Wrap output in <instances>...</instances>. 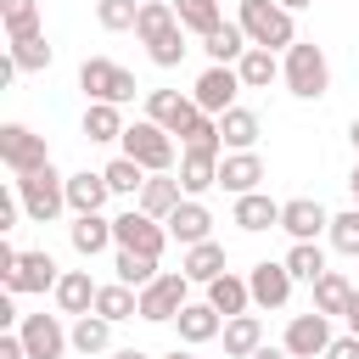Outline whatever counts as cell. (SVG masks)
Listing matches in <instances>:
<instances>
[{"instance_id":"1","label":"cell","mask_w":359,"mask_h":359,"mask_svg":"<svg viewBox=\"0 0 359 359\" xmlns=\"http://www.w3.org/2000/svg\"><path fill=\"white\" fill-rule=\"evenodd\" d=\"M280 84H286L297 101H320V95L331 90V62H325V50H320L314 39H297V45H286Z\"/></svg>"},{"instance_id":"2","label":"cell","mask_w":359,"mask_h":359,"mask_svg":"<svg viewBox=\"0 0 359 359\" xmlns=\"http://www.w3.org/2000/svg\"><path fill=\"white\" fill-rule=\"evenodd\" d=\"M297 11H286L280 0H241V28H247V39L252 45H264V50H286V45H297V22H292Z\"/></svg>"},{"instance_id":"3","label":"cell","mask_w":359,"mask_h":359,"mask_svg":"<svg viewBox=\"0 0 359 359\" xmlns=\"http://www.w3.org/2000/svg\"><path fill=\"white\" fill-rule=\"evenodd\" d=\"M11 185H17L22 213H28L34 224H50V219L67 208V174H56L50 163H45V168H34V174H11Z\"/></svg>"},{"instance_id":"4","label":"cell","mask_w":359,"mask_h":359,"mask_svg":"<svg viewBox=\"0 0 359 359\" xmlns=\"http://www.w3.org/2000/svg\"><path fill=\"white\" fill-rule=\"evenodd\" d=\"M79 90L90 95V101H112V107H123V101H135V73L129 67H118L112 56H84L79 62Z\"/></svg>"},{"instance_id":"5","label":"cell","mask_w":359,"mask_h":359,"mask_svg":"<svg viewBox=\"0 0 359 359\" xmlns=\"http://www.w3.org/2000/svg\"><path fill=\"white\" fill-rule=\"evenodd\" d=\"M123 157H135L146 174H174V135L151 118H135L123 129Z\"/></svg>"},{"instance_id":"6","label":"cell","mask_w":359,"mask_h":359,"mask_svg":"<svg viewBox=\"0 0 359 359\" xmlns=\"http://www.w3.org/2000/svg\"><path fill=\"white\" fill-rule=\"evenodd\" d=\"M191 303V275L180 269H168V275H157L151 286H140V320H151V325H168L180 309Z\"/></svg>"},{"instance_id":"7","label":"cell","mask_w":359,"mask_h":359,"mask_svg":"<svg viewBox=\"0 0 359 359\" xmlns=\"http://www.w3.org/2000/svg\"><path fill=\"white\" fill-rule=\"evenodd\" d=\"M0 163H6L11 174H34V168L50 163V146H45V135H34L28 123H0Z\"/></svg>"},{"instance_id":"8","label":"cell","mask_w":359,"mask_h":359,"mask_svg":"<svg viewBox=\"0 0 359 359\" xmlns=\"http://www.w3.org/2000/svg\"><path fill=\"white\" fill-rule=\"evenodd\" d=\"M112 236H118V247H135V252H151V258H163V247L174 241L168 224L151 219L146 208H123V213L112 219Z\"/></svg>"},{"instance_id":"9","label":"cell","mask_w":359,"mask_h":359,"mask_svg":"<svg viewBox=\"0 0 359 359\" xmlns=\"http://www.w3.org/2000/svg\"><path fill=\"white\" fill-rule=\"evenodd\" d=\"M280 348H286L292 359H325V348H331V314H320V309L292 314V320H286Z\"/></svg>"},{"instance_id":"10","label":"cell","mask_w":359,"mask_h":359,"mask_svg":"<svg viewBox=\"0 0 359 359\" xmlns=\"http://www.w3.org/2000/svg\"><path fill=\"white\" fill-rule=\"evenodd\" d=\"M241 90H247V84H241V73H236L230 62H213V67L191 84V101H196L202 112H213V118H219V112H230V107H236V95H241Z\"/></svg>"},{"instance_id":"11","label":"cell","mask_w":359,"mask_h":359,"mask_svg":"<svg viewBox=\"0 0 359 359\" xmlns=\"http://www.w3.org/2000/svg\"><path fill=\"white\" fill-rule=\"evenodd\" d=\"M22 348H28V359H62L67 348H73V331L56 320V314H22Z\"/></svg>"},{"instance_id":"12","label":"cell","mask_w":359,"mask_h":359,"mask_svg":"<svg viewBox=\"0 0 359 359\" xmlns=\"http://www.w3.org/2000/svg\"><path fill=\"white\" fill-rule=\"evenodd\" d=\"M247 286H252V309H286V297H292V286H297V280H292L286 258H280V264H269V258H264V264H252V269H247Z\"/></svg>"},{"instance_id":"13","label":"cell","mask_w":359,"mask_h":359,"mask_svg":"<svg viewBox=\"0 0 359 359\" xmlns=\"http://www.w3.org/2000/svg\"><path fill=\"white\" fill-rule=\"evenodd\" d=\"M280 230H286L292 241H320V236L331 230V213H325L314 196H292V202H280Z\"/></svg>"},{"instance_id":"14","label":"cell","mask_w":359,"mask_h":359,"mask_svg":"<svg viewBox=\"0 0 359 359\" xmlns=\"http://www.w3.org/2000/svg\"><path fill=\"white\" fill-rule=\"evenodd\" d=\"M196 112H202V107H196L191 95H180V90H151V95H146V118L163 123L168 135H185V129L196 123Z\"/></svg>"},{"instance_id":"15","label":"cell","mask_w":359,"mask_h":359,"mask_svg":"<svg viewBox=\"0 0 359 359\" xmlns=\"http://www.w3.org/2000/svg\"><path fill=\"white\" fill-rule=\"evenodd\" d=\"M219 157L224 151H213V146H185L180 151V185H185V196H208L219 185Z\"/></svg>"},{"instance_id":"16","label":"cell","mask_w":359,"mask_h":359,"mask_svg":"<svg viewBox=\"0 0 359 359\" xmlns=\"http://www.w3.org/2000/svg\"><path fill=\"white\" fill-rule=\"evenodd\" d=\"M163 224H168V236H174L180 247H196V241H213V213L202 208V196H185V202H180V208H174V213L163 219Z\"/></svg>"},{"instance_id":"17","label":"cell","mask_w":359,"mask_h":359,"mask_svg":"<svg viewBox=\"0 0 359 359\" xmlns=\"http://www.w3.org/2000/svg\"><path fill=\"white\" fill-rule=\"evenodd\" d=\"M56 280H62V269L50 252H22L17 269L6 275V292H56Z\"/></svg>"},{"instance_id":"18","label":"cell","mask_w":359,"mask_h":359,"mask_svg":"<svg viewBox=\"0 0 359 359\" xmlns=\"http://www.w3.org/2000/svg\"><path fill=\"white\" fill-rule=\"evenodd\" d=\"M219 185H224L230 196L258 191V185H264V157H258V151H224V157H219Z\"/></svg>"},{"instance_id":"19","label":"cell","mask_w":359,"mask_h":359,"mask_svg":"<svg viewBox=\"0 0 359 359\" xmlns=\"http://www.w3.org/2000/svg\"><path fill=\"white\" fill-rule=\"evenodd\" d=\"M230 224H241L247 236H258V230H280V202H275L269 191H247V196H236Z\"/></svg>"},{"instance_id":"20","label":"cell","mask_w":359,"mask_h":359,"mask_svg":"<svg viewBox=\"0 0 359 359\" xmlns=\"http://www.w3.org/2000/svg\"><path fill=\"white\" fill-rule=\"evenodd\" d=\"M67 241H73V252H79V258H95V252L118 247V236H112V219H101V213H73V224H67Z\"/></svg>"},{"instance_id":"21","label":"cell","mask_w":359,"mask_h":359,"mask_svg":"<svg viewBox=\"0 0 359 359\" xmlns=\"http://www.w3.org/2000/svg\"><path fill=\"white\" fill-rule=\"evenodd\" d=\"M174 325H180V342H191V348H202V342H213L219 331H224V314L202 297V303H185L180 314H174Z\"/></svg>"},{"instance_id":"22","label":"cell","mask_w":359,"mask_h":359,"mask_svg":"<svg viewBox=\"0 0 359 359\" xmlns=\"http://www.w3.org/2000/svg\"><path fill=\"white\" fill-rule=\"evenodd\" d=\"M107 196H112V185H107L101 168H95V174H90V168L67 174V213H101Z\"/></svg>"},{"instance_id":"23","label":"cell","mask_w":359,"mask_h":359,"mask_svg":"<svg viewBox=\"0 0 359 359\" xmlns=\"http://www.w3.org/2000/svg\"><path fill=\"white\" fill-rule=\"evenodd\" d=\"M180 202H185L180 174H146V185H140V196H135V208H146L151 219H168Z\"/></svg>"},{"instance_id":"24","label":"cell","mask_w":359,"mask_h":359,"mask_svg":"<svg viewBox=\"0 0 359 359\" xmlns=\"http://www.w3.org/2000/svg\"><path fill=\"white\" fill-rule=\"evenodd\" d=\"M95 292H101V286L90 280V269H62V280H56V309L79 320V314L95 309Z\"/></svg>"},{"instance_id":"25","label":"cell","mask_w":359,"mask_h":359,"mask_svg":"<svg viewBox=\"0 0 359 359\" xmlns=\"http://www.w3.org/2000/svg\"><path fill=\"white\" fill-rule=\"evenodd\" d=\"M219 337H224V353H230V359H252V353L264 348V320H258V314H230Z\"/></svg>"},{"instance_id":"26","label":"cell","mask_w":359,"mask_h":359,"mask_svg":"<svg viewBox=\"0 0 359 359\" xmlns=\"http://www.w3.org/2000/svg\"><path fill=\"white\" fill-rule=\"evenodd\" d=\"M208 303H213L224 320H230V314H247V309H252V286H247V275H230V269H224L219 280H208Z\"/></svg>"},{"instance_id":"27","label":"cell","mask_w":359,"mask_h":359,"mask_svg":"<svg viewBox=\"0 0 359 359\" xmlns=\"http://www.w3.org/2000/svg\"><path fill=\"white\" fill-rule=\"evenodd\" d=\"M219 140H224V151H252L258 146V112H247V107L219 112Z\"/></svg>"},{"instance_id":"28","label":"cell","mask_w":359,"mask_h":359,"mask_svg":"<svg viewBox=\"0 0 359 359\" xmlns=\"http://www.w3.org/2000/svg\"><path fill=\"white\" fill-rule=\"evenodd\" d=\"M247 45H252V39H247V28H241V22H219L213 34H202V50H208L213 62H230V67L247 56Z\"/></svg>"},{"instance_id":"29","label":"cell","mask_w":359,"mask_h":359,"mask_svg":"<svg viewBox=\"0 0 359 359\" xmlns=\"http://www.w3.org/2000/svg\"><path fill=\"white\" fill-rule=\"evenodd\" d=\"M236 73H241V84H247V90H269V84L280 79V56H275V50H264V45H247V56L236 62Z\"/></svg>"},{"instance_id":"30","label":"cell","mask_w":359,"mask_h":359,"mask_svg":"<svg viewBox=\"0 0 359 359\" xmlns=\"http://www.w3.org/2000/svg\"><path fill=\"white\" fill-rule=\"evenodd\" d=\"M196 286H208V280H219L224 275V247L219 241H196V247H185V264H180Z\"/></svg>"},{"instance_id":"31","label":"cell","mask_w":359,"mask_h":359,"mask_svg":"<svg viewBox=\"0 0 359 359\" xmlns=\"http://www.w3.org/2000/svg\"><path fill=\"white\" fill-rule=\"evenodd\" d=\"M348 303H353V280H348L342 269H325V275L314 280V309H320V314H348Z\"/></svg>"},{"instance_id":"32","label":"cell","mask_w":359,"mask_h":359,"mask_svg":"<svg viewBox=\"0 0 359 359\" xmlns=\"http://www.w3.org/2000/svg\"><path fill=\"white\" fill-rule=\"evenodd\" d=\"M123 129H129V123H123V112H118L112 101H90V107H84V135H90V140L107 146V140H123Z\"/></svg>"},{"instance_id":"33","label":"cell","mask_w":359,"mask_h":359,"mask_svg":"<svg viewBox=\"0 0 359 359\" xmlns=\"http://www.w3.org/2000/svg\"><path fill=\"white\" fill-rule=\"evenodd\" d=\"M95 314H107L112 325H118V320H135V314H140V292L123 286V280H112V286L95 292Z\"/></svg>"},{"instance_id":"34","label":"cell","mask_w":359,"mask_h":359,"mask_svg":"<svg viewBox=\"0 0 359 359\" xmlns=\"http://www.w3.org/2000/svg\"><path fill=\"white\" fill-rule=\"evenodd\" d=\"M73 348H79V353H107V348H112V320L95 314V309L79 314V320H73Z\"/></svg>"},{"instance_id":"35","label":"cell","mask_w":359,"mask_h":359,"mask_svg":"<svg viewBox=\"0 0 359 359\" xmlns=\"http://www.w3.org/2000/svg\"><path fill=\"white\" fill-rule=\"evenodd\" d=\"M0 28H6V39L45 34V28H39V0H0Z\"/></svg>"},{"instance_id":"36","label":"cell","mask_w":359,"mask_h":359,"mask_svg":"<svg viewBox=\"0 0 359 359\" xmlns=\"http://www.w3.org/2000/svg\"><path fill=\"white\" fill-rule=\"evenodd\" d=\"M168 28H180V17H174V0H140V17H135V34L151 45V39H163Z\"/></svg>"},{"instance_id":"37","label":"cell","mask_w":359,"mask_h":359,"mask_svg":"<svg viewBox=\"0 0 359 359\" xmlns=\"http://www.w3.org/2000/svg\"><path fill=\"white\" fill-rule=\"evenodd\" d=\"M112 269H118V280H123V286H135V292L157 280V258H151V252H135V247H118Z\"/></svg>"},{"instance_id":"38","label":"cell","mask_w":359,"mask_h":359,"mask_svg":"<svg viewBox=\"0 0 359 359\" xmlns=\"http://www.w3.org/2000/svg\"><path fill=\"white\" fill-rule=\"evenodd\" d=\"M174 17H180V28H185V34H213V28L224 22L219 0H174Z\"/></svg>"},{"instance_id":"39","label":"cell","mask_w":359,"mask_h":359,"mask_svg":"<svg viewBox=\"0 0 359 359\" xmlns=\"http://www.w3.org/2000/svg\"><path fill=\"white\" fill-rule=\"evenodd\" d=\"M286 269H292V280H320L325 275V247L320 241H292V252H286Z\"/></svg>"},{"instance_id":"40","label":"cell","mask_w":359,"mask_h":359,"mask_svg":"<svg viewBox=\"0 0 359 359\" xmlns=\"http://www.w3.org/2000/svg\"><path fill=\"white\" fill-rule=\"evenodd\" d=\"M50 45H45V34H28V39H11V62H17V73H45L50 67Z\"/></svg>"},{"instance_id":"41","label":"cell","mask_w":359,"mask_h":359,"mask_svg":"<svg viewBox=\"0 0 359 359\" xmlns=\"http://www.w3.org/2000/svg\"><path fill=\"white\" fill-rule=\"evenodd\" d=\"M107 185H112V196H140V185H146V168L135 163V157H112L107 168Z\"/></svg>"},{"instance_id":"42","label":"cell","mask_w":359,"mask_h":359,"mask_svg":"<svg viewBox=\"0 0 359 359\" xmlns=\"http://www.w3.org/2000/svg\"><path fill=\"white\" fill-rule=\"evenodd\" d=\"M135 17H140V0H95V22H101L107 34L135 28Z\"/></svg>"},{"instance_id":"43","label":"cell","mask_w":359,"mask_h":359,"mask_svg":"<svg viewBox=\"0 0 359 359\" xmlns=\"http://www.w3.org/2000/svg\"><path fill=\"white\" fill-rule=\"evenodd\" d=\"M331 247L342 252V258H359V208H348V213H331Z\"/></svg>"},{"instance_id":"44","label":"cell","mask_w":359,"mask_h":359,"mask_svg":"<svg viewBox=\"0 0 359 359\" xmlns=\"http://www.w3.org/2000/svg\"><path fill=\"white\" fill-rule=\"evenodd\" d=\"M185 50H191V45H185V28H168L163 39H151V45H146V56H151L157 67H180V62H185Z\"/></svg>"},{"instance_id":"45","label":"cell","mask_w":359,"mask_h":359,"mask_svg":"<svg viewBox=\"0 0 359 359\" xmlns=\"http://www.w3.org/2000/svg\"><path fill=\"white\" fill-rule=\"evenodd\" d=\"M17 213H22V196H17V185H6L0 191V236L17 230Z\"/></svg>"},{"instance_id":"46","label":"cell","mask_w":359,"mask_h":359,"mask_svg":"<svg viewBox=\"0 0 359 359\" xmlns=\"http://www.w3.org/2000/svg\"><path fill=\"white\" fill-rule=\"evenodd\" d=\"M325 359H359V337H353V331H348V337H331Z\"/></svg>"},{"instance_id":"47","label":"cell","mask_w":359,"mask_h":359,"mask_svg":"<svg viewBox=\"0 0 359 359\" xmlns=\"http://www.w3.org/2000/svg\"><path fill=\"white\" fill-rule=\"evenodd\" d=\"M0 359H28V348H22V331H6V337H0Z\"/></svg>"},{"instance_id":"48","label":"cell","mask_w":359,"mask_h":359,"mask_svg":"<svg viewBox=\"0 0 359 359\" xmlns=\"http://www.w3.org/2000/svg\"><path fill=\"white\" fill-rule=\"evenodd\" d=\"M342 320H348V331L359 337V286H353V303H348V314H342Z\"/></svg>"},{"instance_id":"49","label":"cell","mask_w":359,"mask_h":359,"mask_svg":"<svg viewBox=\"0 0 359 359\" xmlns=\"http://www.w3.org/2000/svg\"><path fill=\"white\" fill-rule=\"evenodd\" d=\"M252 359H292V353H286V348H269V342H264V348H258Z\"/></svg>"},{"instance_id":"50","label":"cell","mask_w":359,"mask_h":359,"mask_svg":"<svg viewBox=\"0 0 359 359\" xmlns=\"http://www.w3.org/2000/svg\"><path fill=\"white\" fill-rule=\"evenodd\" d=\"M112 359H151V353H140V348H118Z\"/></svg>"},{"instance_id":"51","label":"cell","mask_w":359,"mask_h":359,"mask_svg":"<svg viewBox=\"0 0 359 359\" xmlns=\"http://www.w3.org/2000/svg\"><path fill=\"white\" fill-rule=\"evenodd\" d=\"M348 191H353V208H359V163H353V174H348Z\"/></svg>"},{"instance_id":"52","label":"cell","mask_w":359,"mask_h":359,"mask_svg":"<svg viewBox=\"0 0 359 359\" xmlns=\"http://www.w3.org/2000/svg\"><path fill=\"white\" fill-rule=\"evenodd\" d=\"M348 140H353V151H359V118H353V123H348Z\"/></svg>"},{"instance_id":"53","label":"cell","mask_w":359,"mask_h":359,"mask_svg":"<svg viewBox=\"0 0 359 359\" xmlns=\"http://www.w3.org/2000/svg\"><path fill=\"white\" fill-rule=\"evenodd\" d=\"M280 6H286V11H303V6H314V0H280Z\"/></svg>"},{"instance_id":"54","label":"cell","mask_w":359,"mask_h":359,"mask_svg":"<svg viewBox=\"0 0 359 359\" xmlns=\"http://www.w3.org/2000/svg\"><path fill=\"white\" fill-rule=\"evenodd\" d=\"M168 359H196V353H191V342H185V348H174V353H168Z\"/></svg>"}]
</instances>
